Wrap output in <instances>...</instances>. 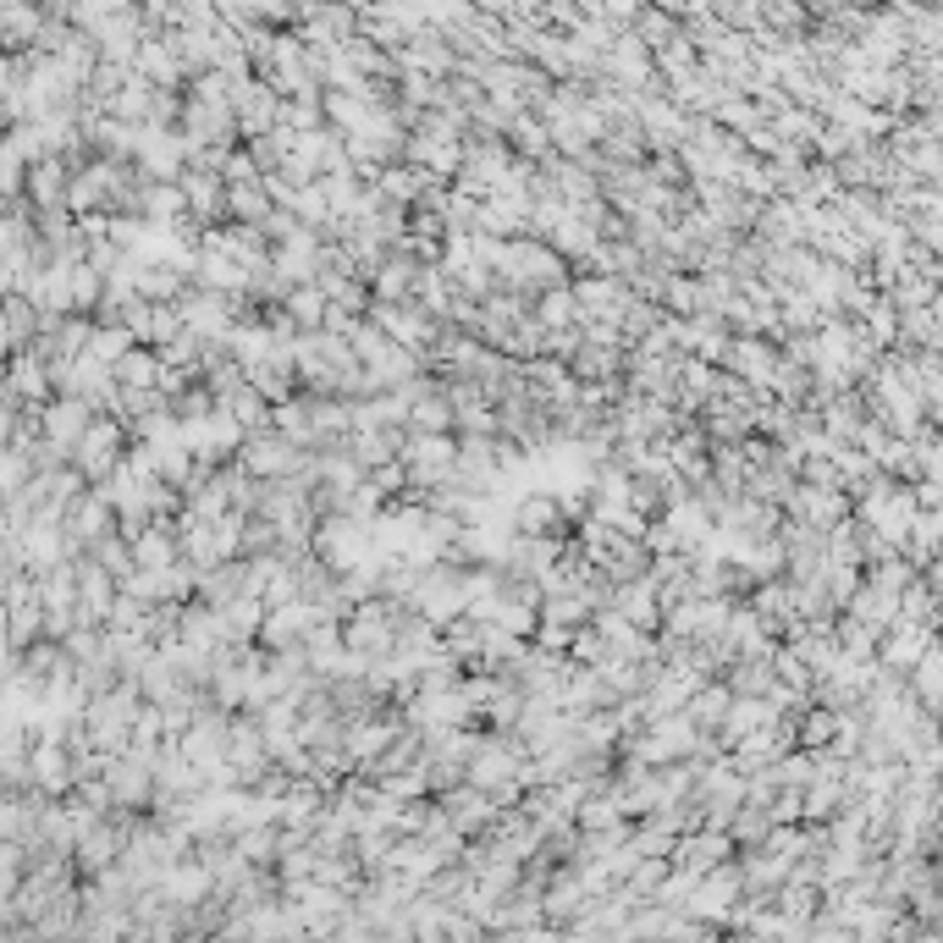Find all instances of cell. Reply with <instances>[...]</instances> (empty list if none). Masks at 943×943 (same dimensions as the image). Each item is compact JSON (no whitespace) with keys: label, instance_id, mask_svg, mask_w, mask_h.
I'll return each instance as SVG.
<instances>
[{"label":"cell","instance_id":"obj_1","mask_svg":"<svg viewBox=\"0 0 943 943\" xmlns=\"http://www.w3.org/2000/svg\"><path fill=\"white\" fill-rule=\"evenodd\" d=\"M315 558H320L331 574L370 569V558H375V530H370L364 519L331 514V519H320V530H315Z\"/></svg>","mask_w":943,"mask_h":943},{"label":"cell","instance_id":"obj_2","mask_svg":"<svg viewBox=\"0 0 943 943\" xmlns=\"http://www.w3.org/2000/svg\"><path fill=\"white\" fill-rule=\"evenodd\" d=\"M309 458H304V447H293L287 436H276V430H254L249 441H243V475H265V486H276V481H293L298 469H304Z\"/></svg>","mask_w":943,"mask_h":943},{"label":"cell","instance_id":"obj_3","mask_svg":"<svg viewBox=\"0 0 943 943\" xmlns=\"http://www.w3.org/2000/svg\"><path fill=\"white\" fill-rule=\"evenodd\" d=\"M73 194V177H67V161L62 155H51V161H40V166H29V199L51 216V210H62V199Z\"/></svg>","mask_w":943,"mask_h":943},{"label":"cell","instance_id":"obj_4","mask_svg":"<svg viewBox=\"0 0 943 943\" xmlns=\"http://www.w3.org/2000/svg\"><path fill=\"white\" fill-rule=\"evenodd\" d=\"M183 199H188V221H216L227 216V183L210 172H188L183 177Z\"/></svg>","mask_w":943,"mask_h":943},{"label":"cell","instance_id":"obj_5","mask_svg":"<svg viewBox=\"0 0 943 943\" xmlns=\"http://www.w3.org/2000/svg\"><path fill=\"white\" fill-rule=\"evenodd\" d=\"M133 73H139L144 84H161V89H172V84L183 78V62H177V51H172L161 34H150V40H144V51H139V62H133Z\"/></svg>","mask_w":943,"mask_h":943},{"label":"cell","instance_id":"obj_6","mask_svg":"<svg viewBox=\"0 0 943 943\" xmlns=\"http://www.w3.org/2000/svg\"><path fill=\"white\" fill-rule=\"evenodd\" d=\"M452 419H458V414H452V403H447L441 392H425V397L414 403V414H408L414 436H441V430H447Z\"/></svg>","mask_w":943,"mask_h":943},{"label":"cell","instance_id":"obj_7","mask_svg":"<svg viewBox=\"0 0 943 943\" xmlns=\"http://www.w3.org/2000/svg\"><path fill=\"white\" fill-rule=\"evenodd\" d=\"M287 315H293L298 326H309V331H315V326H326V315H331V298H326L315 282H309V287H293V293H287Z\"/></svg>","mask_w":943,"mask_h":943},{"label":"cell","instance_id":"obj_8","mask_svg":"<svg viewBox=\"0 0 943 943\" xmlns=\"http://www.w3.org/2000/svg\"><path fill=\"white\" fill-rule=\"evenodd\" d=\"M100 293H106V271H95L89 260H84V265H73V304H78V309H95V304H100Z\"/></svg>","mask_w":943,"mask_h":943},{"label":"cell","instance_id":"obj_9","mask_svg":"<svg viewBox=\"0 0 943 943\" xmlns=\"http://www.w3.org/2000/svg\"><path fill=\"white\" fill-rule=\"evenodd\" d=\"M508 128H514V144H519L525 155H547V133H552V128H547L541 117H525V111H519Z\"/></svg>","mask_w":943,"mask_h":943},{"label":"cell","instance_id":"obj_10","mask_svg":"<svg viewBox=\"0 0 943 943\" xmlns=\"http://www.w3.org/2000/svg\"><path fill=\"white\" fill-rule=\"evenodd\" d=\"M728 364H734V370H745V375H767V348H756V342H734V348H728Z\"/></svg>","mask_w":943,"mask_h":943},{"label":"cell","instance_id":"obj_11","mask_svg":"<svg viewBox=\"0 0 943 943\" xmlns=\"http://www.w3.org/2000/svg\"><path fill=\"white\" fill-rule=\"evenodd\" d=\"M690 706H695V717H717V712L728 706V695H723V690H695Z\"/></svg>","mask_w":943,"mask_h":943}]
</instances>
